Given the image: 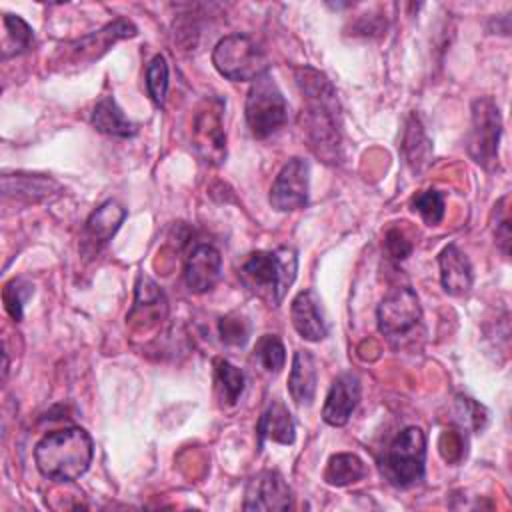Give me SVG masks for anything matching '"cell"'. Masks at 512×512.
Masks as SVG:
<instances>
[{"mask_svg":"<svg viewBox=\"0 0 512 512\" xmlns=\"http://www.w3.org/2000/svg\"><path fill=\"white\" fill-rule=\"evenodd\" d=\"M456 414L462 416L460 418L462 426H468V428H472L476 432L482 430L486 426V422H488L486 408L482 404L474 402L468 396H458V400H456Z\"/></svg>","mask_w":512,"mask_h":512,"instance_id":"32","label":"cell"},{"mask_svg":"<svg viewBox=\"0 0 512 512\" xmlns=\"http://www.w3.org/2000/svg\"><path fill=\"white\" fill-rule=\"evenodd\" d=\"M366 474H368V468L356 454L340 452L330 456L324 470V480L330 486H348L362 480Z\"/></svg>","mask_w":512,"mask_h":512,"instance_id":"23","label":"cell"},{"mask_svg":"<svg viewBox=\"0 0 512 512\" xmlns=\"http://www.w3.org/2000/svg\"><path fill=\"white\" fill-rule=\"evenodd\" d=\"M130 36H136V26L126 18H116L114 22L106 24L98 32L66 44L64 50L58 52V54H62L58 64H62V68H66V64L86 66L92 60L100 58L114 42H118L122 38H130Z\"/></svg>","mask_w":512,"mask_h":512,"instance_id":"9","label":"cell"},{"mask_svg":"<svg viewBox=\"0 0 512 512\" xmlns=\"http://www.w3.org/2000/svg\"><path fill=\"white\" fill-rule=\"evenodd\" d=\"M2 24H4V38H2V58L4 60L10 56L28 52L32 48L34 32L20 16L6 12L2 16Z\"/></svg>","mask_w":512,"mask_h":512,"instance_id":"25","label":"cell"},{"mask_svg":"<svg viewBox=\"0 0 512 512\" xmlns=\"http://www.w3.org/2000/svg\"><path fill=\"white\" fill-rule=\"evenodd\" d=\"M290 318L296 332L310 342H320L328 334V326L320 308V298L314 290H302L290 304Z\"/></svg>","mask_w":512,"mask_h":512,"instance_id":"14","label":"cell"},{"mask_svg":"<svg viewBox=\"0 0 512 512\" xmlns=\"http://www.w3.org/2000/svg\"><path fill=\"white\" fill-rule=\"evenodd\" d=\"M298 258L292 248L258 250L248 254L240 266V280L262 300L278 306L296 280Z\"/></svg>","mask_w":512,"mask_h":512,"instance_id":"3","label":"cell"},{"mask_svg":"<svg viewBox=\"0 0 512 512\" xmlns=\"http://www.w3.org/2000/svg\"><path fill=\"white\" fill-rule=\"evenodd\" d=\"M502 134V118L496 102L488 96L472 102V128L468 134V154L486 170L498 166V144Z\"/></svg>","mask_w":512,"mask_h":512,"instance_id":"7","label":"cell"},{"mask_svg":"<svg viewBox=\"0 0 512 512\" xmlns=\"http://www.w3.org/2000/svg\"><path fill=\"white\" fill-rule=\"evenodd\" d=\"M410 208L418 212L428 226H436L444 218V194L438 190L416 192L410 200Z\"/></svg>","mask_w":512,"mask_h":512,"instance_id":"28","label":"cell"},{"mask_svg":"<svg viewBox=\"0 0 512 512\" xmlns=\"http://www.w3.org/2000/svg\"><path fill=\"white\" fill-rule=\"evenodd\" d=\"M318 370L316 360L308 350H296L288 376V392L298 406H310L316 394Z\"/></svg>","mask_w":512,"mask_h":512,"instance_id":"18","label":"cell"},{"mask_svg":"<svg viewBox=\"0 0 512 512\" xmlns=\"http://www.w3.org/2000/svg\"><path fill=\"white\" fill-rule=\"evenodd\" d=\"M124 218H126V208H122L114 200H106L86 220L84 240L92 248L98 250L102 244H106L118 232V228L122 226Z\"/></svg>","mask_w":512,"mask_h":512,"instance_id":"19","label":"cell"},{"mask_svg":"<svg viewBox=\"0 0 512 512\" xmlns=\"http://www.w3.org/2000/svg\"><path fill=\"white\" fill-rule=\"evenodd\" d=\"M426 466V436L418 426L404 428L384 450L382 472L396 488L422 480Z\"/></svg>","mask_w":512,"mask_h":512,"instance_id":"4","label":"cell"},{"mask_svg":"<svg viewBox=\"0 0 512 512\" xmlns=\"http://www.w3.org/2000/svg\"><path fill=\"white\" fill-rule=\"evenodd\" d=\"M244 112L248 128L256 138H268L286 124L288 102L268 72L252 82Z\"/></svg>","mask_w":512,"mask_h":512,"instance_id":"6","label":"cell"},{"mask_svg":"<svg viewBox=\"0 0 512 512\" xmlns=\"http://www.w3.org/2000/svg\"><path fill=\"white\" fill-rule=\"evenodd\" d=\"M302 92V126L312 150L326 162L340 156V106L332 82L310 66L296 72Z\"/></svg>","mask_w":512,"mask_h":512,"instance_id":"1","label":"cell"},{"mask_svg":"<svg viewBox=\"0 0 512 512\" xmlns=\"http://www.w3.org/2000/svg\"><path fill=\"white\" fill-rule=\"evenodd\" d=\"M508 196L500 198L498 204L494 206L496 208V214H500V218L496 216V224H494V238H496V244L500 246L502 254L508 256V248H510V216H508Z\"/></svg>","mask_w":512,"mask_h":512,"instance_id":"33","label":"cell"},{"mask_svg":"<svg viewBox=\"0 0 512 512\" xmlns=\"http://www.w3.org/2000/svg\"><path fill=\"white\" fill-rule=\"evenodd\" d=\"M400 152L412 172H422L432 160V140L426 136V130L416 114H410L406 120Z\"/></svg>","mask_w":512,"mask_h":512,"instance_id":"20","label":"cell"},{"mask_svg":"<svg viewBox=\"0 0 512 512\" xmlns=\"http://www.w3.org/2000/svg\"><path fill=\"white\" fill-rule=\"evenodd\" d=\"M214 68L232 82H254L268 72V56L246 34H228L214 46Z\"/></svg>","mask_w":512,"mask_h":512,"instance_id":"5","label":"cell"},{"mask_svg":"<svg viewBox=\"0 0 512 512\" xmlns=\"http://www.w3.org/2000/svg\"><path fill=\"white\" fill-rule=\"evenodd\" d=\"M254 356L260 362V366L270 374H278L286 364V348L276 334H264L256 342Z\"/></svg>","mask_w":512,"mask_h":512,"instance_id":"27","label":"cell"},{"mask_svg":"<svg viewBox=\"0 0 512 512\" xmlns=\"http://www.w3.org/2000/svg\"><path fill=\"white\" fill-rule=\"evenodd\" d=\"M94 444L80 426H70L46 434L34 448V462L44 478L56 482L78 480L92 462Z\"/></svg>","mask_w":512,"mask_h":512,"instance_id":"2","label":"cell"},{"mask_svg":"<svg viewBox=\"0 0 512 512\" xmlns=\"http://www.w3.org/2000/svg\"><path fill=\"white\" fill-rule=\"evenodd\" d=\"M438 266H440V282L446 294L450 296H464L470 292L474 274L468 256L456 246L448 244L438 254Z\"/></svg>","mask_w":512,"mask_h":512,"instance_id":"16","label":"cell"},{"mask_svg":"<svg viewBox=\"0 0 512 512\" xmlns=\"http://www.w3.org/2000/svg\"><path fill=\"white\" fill-rule=\"evenodd\" d=\"M222 272V256L212 244H196L184 264V282L190 292L204 294L216 286Z\"/></svg>","mask_w":512,"mask_h":512,"instance_id":"13","label":"cell"},{"mask_svg":"<svg viewBox=\"0 0 512 512\" xmlns=\"http://www.w3.org/2000/svg\"><path fill=\"white\" fill-rule=\"evenodd\" d=\"M214 384L222 404L234 406L244 392V374L224 358L214 360Z\"/></svg>","mask_w":512,"mask_h":512,"instance_id":"24","label":"cell"},{"mask_svg":"<svg viewBox=\"0 0 512 512\" xmlns=\"http://www.w3.org/2000/svg\"><path fill=\"white\" fill-rule=\"evenodd\" d=\"M32 294H34V286L24 278H12L10 282L4 284L2 300H4L6 312L12 316V320H16V322L22 320L24 304Z\"/></svg>","mask_w":512,"mask_h":512,"instance_id":"29","label":"cell"},{"mask_svg":"<svg viewBox=\"0 0 512 512\" xmlns=\"http://www.w3.org/2000/svg\"><path fill=\"white\" fill-rule=\"evenodd\" d=\"M310 164L304 158H290L270 188V206L278 212H292L308 206Z\"/></svg>","mask_w":512,"mask_h":512,"instance_id":"10","label":"cell"},{"mask_svg":"<svg viewBox=\"0 0 512 512\" xmlns=\"http://www.w3.org/2000/svg\"><path fill=\"white\" fill-rule=\"evenodd\" d=\"M194 146L206 162L220 164L226 156V136L222 130L220 112L210 106L194 118Z\"/></svg>","mask_w":512,"mask_h":512,"instance_id":"15","label":"cell"},{"mask_svg":"<svg viewBox=\"0 0 512 512\" xmlns=\"http://www.w3.org/2000/svg\"><path fill=\"white\" fill-rule=\"evenodd\" d=\"M140 310H142V318H148L150 314H154L156 318L158 316L162 318L166 314L164 292L148 276H138V280H136V300H134V308L130 314L140 312Z\"/></svg>","mask_w":512,"mask_h":512,"instance_id":"26","label":"cell"},{"mask_svg":"<svg viewBox=\"0 0 512 512\" xmlns=\"http://www.w3.org/2000/svg\"><path fill=\"white\" fill-rule=\"evenodd\" d=\"M256 436H258V448L264 446L266 440L278 442L284 446L294 444L296 440V426L292 420V414L282 402H272L260 416L256 424Z\"/></svg>","mask_w":512,"mask_h":512,"instance_id":"17","label":"cell"},{"mask_svg":"<svg viewBox=\"0 0 512 512\" xmlns=\"http://www.w3.org/2000/svg\"><path fill=\"white\" fill-rule=\"evenodd\" d=\"M440 454L446 462H458L464 458L466 450H464V436L460 432L454 430H446L440 438Z\"/></svg>","mask_w":512,"mask_h":512,"instance_id":"35","label":"cell"},{"mask_svg":"<svg viewBox=\"0 0 512 512\" xmlns=\"http://www.w3.org/2000/svg\"><path fill=\"white\" fill-rule=\"evenodd\" d=\"M360 402V378L354 372H342L330 384L324 400L322 420L330 426H344Z\"/></svg>","mask_w":512,"mask_h":512,"instance_id":"12","label":"cell"},{"mask_svg":"<svg viewBox=\"0 0 512 512\" xmlns=\"http://www.w3.org/2000/svg\"><path fill=\"white\" fill-rule=\"evenodd\" d=\"M146 90L156 106L164 104L168 90V64L162 54H156L146 68Z\"/></svg>","mask_w":512,"mask_h":512,"instance_id":"30","label":"cell"},{"mask_svg":"<svg viewBox=\"0 0 512 512\" xmlns=\"http://www.w3.org/2000/svg\"><path fill=\"white\" fill-rule=\"evenodd\" d=\"M290 506L292 490L280 472L264 470L248 482L244 510H288Z\"/></svg>","mask_w":512,"mask_h":512,"instance_id":"11","label":"cell"},{"mask_svg":"<svg viewBox=\"0 0 512 512\" xmlns=\"http://www.w3.org/2000/svg\"><path fill=\"white\" fill-rule=\"evenodd\" d=\"M218 332L224 344L228 346H244L250 338V320L240 312H230L220 318Z\"/></svg>","mask_w":512,"mask_h":512,"instance_id":"31","label":"cell"},{"mask_svg":"<svg viewBox=\"0 0 512 512\" xmlns=\"http://www.w3.org/2000/svg\"><path fill=\"white\" fill-rule=\"evenodd\" d=\"M378 330L388 338L408 334L422 318L418 294L410 286H398L378 306Z\"/></svg>","mask_w":512,"mask_h":512,"instance_id":"8","label":"cell"},{"mask_svg":"<svg viewBox=\"0 0 512 512\" xmlns=\"http://www.w3.org/2000/svg\"><path fill=\"white\" fill-rule=\"evenodd\" d=\"M92 126L108 136H116V138H130L136 134V124L130 122L124 112L118 108L116 100L112 96H102L94 108H92V116H90Z\"/></svg>","mask_w":512,"mask_h":512,"instance_id":"22","label":"cell"},{"mask_svg":"<svg viewBox=\"0 0 512 512\" xmlns=\"http://www.w3.org/2000/svg\"><path fill=\"white\" fill-rule=\"evenodd\" d=\"M384 248L390 258L404 260L412 252V242L406 238V234L400 228H390L384 238Z\"/></svg>","mask_w":512,"mask_h":512,"instance_id":"34","label":"cell"},{"mask_svg":"<svg viewBox=\"0 0 512 512\" xmlns=\"http://www.w3.org/2000/svg\"><path fill=\"white\" fill-rule=\"evenodd\" d=\"M2 190L4 196H14L18 200L26 202H38L48 198L50 194L58 192L60 186L52 178L40 176V174H4L2 176Z\"/></svg>","mask_w":512,"mask_h":512,"instance_id":"21","label":"cell"}]
</instances>
